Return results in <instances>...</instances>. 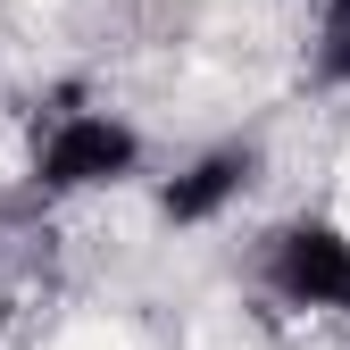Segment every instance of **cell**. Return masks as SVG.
Instances as JSON below:
<instances>
[{"label":"cell","instance_id":"7a4b0ae2","mask_svg":"<svg viewBox=\"0 0 350 350\" xmlns=\"http://www.w3.org/2000/svg\"><path fill=\"white\" fill-rule=\"evenodd\" d=\"M267 284L292 309H350V234L325 217H300L267 242Z\"/></svg>","mask_w":350,"mask_h":350},{"label":"cell","instance_id":"6da1fadb","mask_svg":"<svg viewBox=\"0 0 350 350\" xmlns=\"http://www.w3.org/2000/svg\"><path fill=\"white\" fill-rule=\"evenodd\" d=\"M134 159H142L134 125H117L100 109H59L51 134H42V150H33V184L42 192H92V184L134 175Z\"/></svg>","mask_w":350,"mask_h":350},{"label":"cell","instance_id":"3957f363","mask_svg":"<svg viewBox=\"0 0 350 350\" xmlns=\"http://www.w3.org/2000/svg\"><path fill=\"white\" fill-rule=\"evenodd\" d=\"M242 184H250V150H208L200 167H184V175L167 184V200H159V208L175 217V226H200V217H217Z\"/></svg>","mask_w":350,"mask_h":350},{"label":"cell","instance_id":"277c9868","mask_svg":"<svg viewBox=\"0 0 350 350\" xmlns=\"http://www.w3.org/2000/svg\"><path fill=\"white\" fill-rule=\"evenodd\" d=\"M317 67H325V83H350V0H325V25H317Z\"/></svg>","mask_w":350,"mask_h":350}]
</instances>
